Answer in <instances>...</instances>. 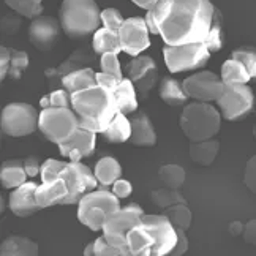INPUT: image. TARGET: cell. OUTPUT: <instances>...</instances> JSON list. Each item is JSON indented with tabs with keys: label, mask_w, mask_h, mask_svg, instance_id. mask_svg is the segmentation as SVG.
<instances>
[{
	"label": "cell",
	"mask_w": 256,
	"mask_h": 256,
	"mask_svg": "<svg viewBox=\"0 0 256 256\" xmlns=\"http://www.w3.org/2000/svg\"><path fill=\"white\" fill-rule=\"evenodd\" d=\"M188 250V239H186V234L184 230L177 228V242L174 245V248L171 250V256H182L185 252Z\"/></svg>",
	"instance_id": "50"
},
{
	"label": "cell",
	"mask_w": 256,
	"mask_h": 256,
	"mask_svg": "<svg viewBox=\"0 0 256 256\" xmlns=\"http://www.w3.org/2000/svg\"><path fill=\"white\" fill-rule=\"evenodd\" d=\"M78 128H80V119L73 108H46L40 112L38 130L48 141L57 146L65 142Z\"/></svg>",
	"instance_id": "6"
},
{
	"label": "cell",
	"mask_w": 256,
	"mask_h": 256,
	"mask_svg": "<svg viewBox=\"0 0 256 256\" xmlns=\"http://www.w3.org/2000/svg\"><path fill=\"white\" fill-rule=\"evenodd\" d=\"M141 223L149 230L154 239L152 256H164L170 254L177 242V230L171 224L163 214L160 215H146L142 216Z\"/></svg>",
	"instance_id": "13"
},
{
	"label": "cell",
	"mask_w": 256,
	"mask_h": 256,
	"mask_svg": "<svg viewBox=\"0 0 256 256\" xmlns=\"http://www.w3.org/2000/svg\"><path fill=\"white\" fill-rule=\"evenodd\" d=\"M96 133L80 126L78 130L62 144H58V152L62 156H66L70 162H81L95 152Z\"/></svg>",
	"instance_id": "17"
},
{
	"label": "cell",
	"mask_w": 256,
	"mask_h": 256,
	"mask_svg": "<svg viewBox=\"0 0 256 256\" xmlns=\"http://www.w3.org/2000/svg\"><path fill=\"white\" fill-rule=\"evenodd\" d=\"M244 228H245V224H242L240 222H232V223H230V232L232 236L244 234Z\"/></svg>",
	"instance_id": "54"
},
{
	"label": "cell",
	"mask_w": 256,
	"mask_h": 256,
	"mask_svg": "<svg viewBox=\"0 0 256 256\" xmlns=\"http://www.w3.org/2000/svg\"><path fill=\"white\" fill-rule=\"evenodd\" d=\"M163 215L171 222L174 228H180L184 231L190 230L192 222H193V215L192 210L188 209L186 204H174L171 208L163 209Z\"/></svg>",
	"instance_id": "33"
},
{
	"label": "cell",
	"mask_w": 256,
	"mask_h": 256,
	"mask_svg": "<svg viewBox=\"0 0 256 256\" xmlns=\"http://www.w3.org/2000/svg\"><path fill=\"white\" fill-rule=\"evenodd\" d=\"M144 216V210L140 208L138 204L132 202L126 204L119 210L112 212L110 216L106 218L103 224V236L106 240L116 245V247L124 248L130 254L128 250V242H126V236L130 232L136 224H140Z\"/></svg>",
	"instance_id": "7"
},
{
	"label": "cell",
	"mask_w": 256,
	"mask_h": 256,
	"mask_svg": "<svg viewBox=\"0 0 256 256\" xmlns=\"http://www.w3.org/2000/svg\"><path fill=\"white\" fill-rule=\"evenodd\" d=\"M244 182L248 186V190L256 194V155L248 160L244 172Z\"/></svg>",
	"instance_id": "46"
},
{
	"label": "cell",
	"mask_w": 256,
	"mask_h": 256,
	"mask_svg": "<svg viewBox=\"0 0 256 256\" xmlns=\"http://www.w3.org/2000/svg\"><path fill=\"white\" fill-rule=\"evenodd\" d=\"M128 250L132 256H152L154 239L142 223L136 224L134 228L126 236Z\"/></svg>",
	"instance_id": "22"
},
{
	"label": "cell",
	"mask_w": 256,
	"mask_h": 256,
	"mask_svg": "<svg viewBox=\"0 0 256 256\" xmlns=\"http://www.w3.org/2000/svg\"><path fill=\"white\" fill-rule=\"evenodd\" d=\"M5 4L22 18L35 19L43 13V0H5Z\"/></svg>",
	"instance_id": "34"
},
{
	"label": "cell",
	"mask_w": 256,
	"mask_h": 256,
	"mask_svg": "<svg viewBox=\"0 0 256 256\" xmlns=\"http://www.w3.org/2000/svg\"><path fill=\"white\" fill-rule=\"evenodd\" d=\"M134 5H138L140 8H144V10H150L152 6H155L156 4L160 2V0H132Z\"/></svg>",
	"instance_id": "53"
},
{
	"label": "cell",
	"mask_w": 256,
	"mask_h": 256,
	"mask_svg": "<svg viewBox=\"0 0 256 256\" xmlns=\"http://www.w3.org/2000/svg\"><path fill=\"white\" fill-rule=\"evenodd\" d=\"M119 111L124 114H133L138 110V92L130 78H124L114 90Z\"/></svg>",
	"instance_id": "30"
},
{
	"label": "cell",
	"mask_w": 256,
	"mask_h": 256,
	"mask_svg": "<svg viewBox=\"0 0 256 256\" xmlns=\"http://www.w3.org/2000/svg\"><path fill=\"white\" fill-rule=\"evenodd\" d=\"M40 106L42 110H46V108H51V102H49V95H44L40 100Z\"/></svg>",
	"instance_id": "56"
},
{
	"label": "cell",
	"mask_w": 256,
	"mask_h": 256,
	"mask_svg": "<svg viewBox=\"0 0 256 256\" xmlns=\"http://www.w3.org/2000/svg\"><path fill=\"white\" fill-rule=\"evenodd\" d=\"M210 0H160L147 10L144 21L149 32L160 35L164 44L202 43L214 21Z\"/></svg>",
	"instance_id": "1"
},
{
	"label": "cell",
	"mask_w": 256,
	"mask_h": 256,
	"mask_svg": "<svg viewBox=\"0 0 256 256\" xmlns=\"http://www.w3.org/2000/svg\"><path fill=\"white\" fill-rule=\"evenodd\" d=\"M72 108L78 114L80 126L94 133H103L120 112L114 92L100 86L72 94Z\"/></svg>",
	"instance_id": "2"
},
{
	"label": "cell",
	"mask_w": 256,
	"mask_h": 256,
	"mask_svg": "<svg viewBox=\"0 0 256 256\" xmlns=\"http://www.w3.org/2000/svg\"><path fill=\"white\" fill-rule=\"evenodd\" d=\"M28 56L24 51H14L12 49V64H10V76L14 78V80H19L22 76V73L27 70L28 66Z\"/></svg>",
	"instance_id": "41"
},
{
	"label": "cell",
	"mask_w": 256,
	"mask_h": 256,
	"mask_svg": "<svg viewBox=\"0 0 256 256\" xmlns=\"http://www.w3.org/2000/svg\"><path fill=\"white\" fill-rule=\"evenodd\" d=\"M160 96L168 106H185L188 102V95L185 94L182 82H179L176 78H163L160 82Z\"/></svg>",
	"instance_id": "29"
},
{
	"label": "cell",
	"mask_w": 256,
	"mask_h": 256,
	"mask_svg": "<svg viewBox=\"0 0 256 256\" xmlns=\"http://www.w3.org/2000/svg\"><path fill=\"white\" fill-rule=\"evenodd\" d=\"M253 134H254V136H256V126H254V128H253Z\"/></svg>",
	"instance_id": "57"
},
{
	"label": "cell",
	"mask_w": 256,
	"mask_h": 256,
	"mask_svg": "<svg viewBox=\"0 0 256 256\" xmlns=\"http://www.w3.org/2000/svg\"><path fill=\"white\" fill-rule=\"evenodd\" d=\"M133 192V185L125 180V179H117L114 184H112V193L117 196L119 200H125L128 196L132 194Z\"/></svg>",
	"instance_id": "49"
},
{
	"label": "cell",
	"mask_w": 256,
	"mask_h": 256,
	"mask_svg": "<svg viewBox=\"0 0 256 256\" xmlns=\"http://www.w3.org/2000/svg\"><path fill=\"white\" fill-rule=\"evenodd\" d=\"M49 102L51 108H72V94L64 87L56 88L49 94Z\"/></svg>",
	"instance_id": "44"
},
{
	"label": "cell",
	"mask_w": 256,
	"mask_h": 256,
	"mask_svg": "<svg viewBox=\"0 0 256 256\" xmlns=\"http://www.w3.org/2000/svg\"><path fill=\"white\" fill-rule=\"evenodd\" d=\"M125 19L122 18V13L117 8H104L102 12V26L110 28V30L119 32Z\"/></svg>",
	"instance_id": "42"
},
{
	"label": "cell",
	"mask_w": 256,
	"mask_h": 256,
	"mask_svg": "<svg viewBox=\"0 0 256 256\" xmlns=\"http://www.w3.org/2000/svg\"><path fill=\"white\" fill-rule=\"evenodd\" d=\"M216 103L223 119L238 122L254 110V92L247 84H224L223 94Z\"/></svg>",
	"instance_id": "10"
},
{
	"label": "cell",
	"mask_w": 256,
	"mask_h": 256,
	"mask_svg": "<svg viewBox=\"0 0 256 256\" xmlns=\"http://www.w3.org/2000/svg\"><path fill=\"white\" fill-rule=\"evenodd\" d=\"M10 64H12V49L2 46L0 48V81H4L8 76Z\"/></svg>",
	"instance_id": "48"
},
{
	"label": "cell",
	"mask_w": 256,
	"mask_h": 256,
	"mask_svg": "<svg viewBox=\"0 0 256 256\" xmlns=\"http://www.w3.org/2000/svg\"><path fill=\"white\" fill-rule=\"evenodd\" d=\"M184 90L194 102H216L223 94L224 84L220 76L212 72H200L182 81Z\"/></svg>",
	"instance_id": "12"
},
{
	"label": "cell",
	"mask_w": 256,
	"mask_h": 256,
	"mask_svg": "<svg viewBox=\"0 0 256 256\" xmlns=\"http://www.w3.org/2000/svg\"><path fill=\"white\" fill-rule=\"evenodd\" d=\"M2 256H36L38 244L22 236H10L0 245Z\"/></svg>",
	"instance_id": "25"
},
{
	"label": "cell",
	"mask_w": 256,
	"mask_h": 256,
	"mask_svg": "<svg viewBox=\"0 0 256 256\" xmlns=\"http://www.w3.org/2000/svg\"><path fill=\"white\" fill-rule=\"evenodd\" d=\"M36 188L38 185L28 180L10 193V210L16 216H30L35 212L42 210L40 204L36 202Z\"/></svg>",
	"instance_id": "19"
},
{
	"label": "cell",
	"mask_w": 256,
	"mask_h": 256,
	"mask_svg": "<svg viewBox=\"0 0 256 256\" xmlns=\"http://www.w3.org/2000/svg\"><path fill=\"white\" fill-rule=\"evenodd\" d=\"M21 26H22L21 18L16 14H5L2 18V21H0V28H2V32L6 35L16 34L19 28H21Z\"/></svg>",
	"instance_id": "45"
},
{
	"label": "cell",
	"mask_w": 256,
	"mask_h": 256,
	"mask_svg": "<svg viewBox=\"0 0 256 256\" xmlns=\"http://www.w3.org/2000/svg\"><path fill=\"white\" fill-rule=\"evenodd\" d=\"M104 140L111 144H122L125 141H130L132 138V122L124 112H117L110 126L102 133Z\"/></svg>",
	"instance_id": "28"
},
{
	"label": "cell",
	"mask_w": 256,
	"mask_h": 256,
	"mask_svg": "<svg viewBox=\"0 0 256 256\" xmlns=\"http://www.w3.org/2000/svg\"><path fill=\"white\" fill-rule=\"evenodd\" d=\"M149 28L142 18H128L119 28L122 51L133 57L142 54L150 46Z\"/></svg>",
	"instance_id": "14"
},
{
	"label": "cell",
	"mask_w": 256,
	"mask_h": 256,
	"mask_svg": "<svg viewBox=\"0 0 256 256\" xmlns=\"http://www.w3.org/2000/svg\"><path fill=\"white\" fill-rule=\"evenodd\" d=\"M84 254H86V256H92V254H95V242H90V244H87V245H86Z\"/></svg>",
	"instance_id": "55"
},
{
	"label": "cell",
	"mask_w": 256,
	"mask_h": 256,
	"mask_svg": "<svg viewBox=\"0 0 256 256\" xmlns=\"http://www.w3.org/2000/svg\"><path fill=\"white\" fill-rule=\"evenodd\" d=\"M163 58L171 73L193 72L209 62L210 51L204 43H186L179 46L164 44Z\"/></svg>",
	"instance_id": "8"
},
{
	"label": "cell",
	"mask_w": 256,
	"mask_h": 256,
	"mask_svg": "<svg viewBox=\"0 0 256 256\" xmlns=\"http://www.w3.org/2000/svg\"><path fill=\"white\" fill-rule=\"evenodd\" d=\"M92 48L95 54H104V52H122L119 32L110 30L106 27H100L92 36Z\"/></svg>",
	"instance_id": "31"
},
{
	"label": "cell",
	"mask_w": 256,
	"mask_h": 256,
	"mask_svg": "<svg viewBox=\"0 0 256 256\" xmlns=\"http://www.w3.org/2000/svg\"><path fill=\"white\" fill-rule=\"evenodd\" d=\"M68 162H60V160H54V158H48L46 162L42 163V182H52L56 179H60V176L65 170Z\"/></svg>",
	"instance_id": "39"
},
{
	"label": "cell",
	"mask_w": 256,
	"mask_h": 256,
	"mask_svg": "<svg viewBox=\"0 0 256 256\" xmlns=\"http://www.w3.org/2000/svg\"><path fill=\"white\" fill-rule=\"evenodd\" d=\"M60 177L68 188L66 196L60 202L64 206L78 204L84 194L98 188V185H100L95 177V172H92V170L81 162H68Z\"/></svg>",
	"instance_id": "11"
},
{
	"label": "cell",
	"mask_w": 256,
	"mask_h": 256,
	"mask_svg": "<svg viewBox=\"0 0 256 256\" xmlns=\"http://www.w3.org/2000/svg\"><path fill=\"white\" fill-rule=\"evenodd\" d=\"M94 172L98 184H100V188H108L122 177V166L112 156H103L96 162Z\"/></svg>",
	"instance_id": "24"
},
{
	"label": "cell",
	"mask_w": 256,
	"mask_h": 256,
	"mask_svg": "<svg viewBox=\"0 0 256 256\" xmlns=\"http://www.w3.org/2000/svg\"><path fill=\"white\" fill-rule=\"evenodd\" d=\"M96 86V73L92 66H84L80 70L68 73L62 80V87L70 94H76Z\"/></svg>",
	"instance_id": "23"
},
{
	"label": "cell",
	"mask_w": 256,
	"mask_h": 256,
	"mask_svg": "<svg viewBox=\"0 0 256 256\" xmlns=\"http://www.w3.org/2000/svg\"><path fill=\"white\" fill-rule=\"evenodd\" d=\"M24 162V168H26V172L28 177H36L42 171V164L40 162L36 160V156H27Z\"/></svg>",
	"instance_id": "51"
},
{
	"label": "cell",
	"mask_w": 256,
	"mask_h": 256,
	"mask_svg": "<svg viewBox=\"0 0 256 256\" xmlns=\"http://www.w3.org/2000/svg\"><path fill=\"white\" fill-rule=\"evenodd\" d=\"M120 81L122 80H119V78H116V76H112L110 73H104V72L96 73V86L104 87V88H108V90L114 92Z\"/></svg>",
	"instance_id": "47"
},
{
	"label": "cell",
	"mask_w": 256,
	"mask_h": 256,
	"mask_svg": "<svg viewBox=\"0 0 256 256\" xmlns=\"http://www.w3.org/2000/svg\"><path fill=\"white\" fill-rule=\"evenodd\" d=\"M184 134L190 142L212 140L218 134L222 125V114L209 103L194 102L184 106L179 119Z\"/></svg>",
	"instance_id": "4"
},
{
	"label": "cell",
	"mask_w": 256,
	"mask_h": 256,
	"mask_svg": "<svg viewBox=\"0 0 256 256\" xmlns=\"http://www.w3.org/2000/svg\"><path fill=\"white\" fill-rule=\"evenodd\" d=\"M231 57L242 62L244 66L247 68L252 80H256V48H252V46L238 48L236 51H232Z\"/></svg>",
	"instance_id": "38"
},
{
	"label": "cell",
	"mask_w": 256,
	"mask_h": 256,
	"mask_svg": "<svg viewBox=\"0 0 256 256\" xmlns=\"http://www.w3.org/2000/svg\"><path fill=\"white\" fill-rule=\"evenodd\" d=\"M95 256H128V252L110 244L104 236H102L95 240Z\"/></svg>",
	"instance_id": "43"
},
{
	"label": "cell",
	"mask_w": 256,
	"mask_h": 256,
	"mask_svg": "<svg viewBox=\"0 0 256 256\" xmlns=\"http://www.w3.org/2000/svg\"><path fill=\"white\" fill-rule=\"evenodd\" d=\"M100 68L102 72L110 73L119 80H124L122 74V68H120V62H119V54L117 52H104L100 56Z\"/></svg>",
	"instance_id": "40"
},
{
	"label": "cell",
	"mask_w": 256,
	"mask_h": 256,
	"mask_svg": "<svg viewBox=\"0 0 256 256\" xmlns=\"http://www.w3.org/2000/svg\"><path fill=\"white\" fill-rule=\"evenodd\" d=\"M158 177L168 188H180L185 182V170L179 164H163L158 170Z\"/></svg>",
	"instance_id": "35"
},
{
	"label": "cell",
	"mask_w": 256,
	"mask_h": 256,
	"mask_svg": "<svg viewBox=\"0 0 256 256\" xmlns=\"http://www.w3.org/2000/svg\"><path fill=\"white\" fill-rule=\"evenodd\" d=\"M27 172L22 160H6L0 168V182L8 190L18 188L19 185L27 182Z\"/></svg>",
	"instance_id": "27"
},
{
	"label": "cell",
	"mask_w": 256,
	"mask_h": 256,
	"mask_svg": "<svg viewBox=\"0 0 256 256\" xmlns=\"http://www.w3.org/2000/svg\"><path fill=\"white\" fill-rule=\"evenodd\" d=\"M68 193V188L64 179H56L52 182H42L36 188V202L40 204L42 209L51 208V206L60 204Z\"/></svg>",
	"instance_id": "21"
},
{
	"label": "cell",
	"mask_w": 256,
	"mask_h": 256,
	"mask_svg": "<svg viewBox=\"0 0 256 256\" xmlns=\"http://www.w3.org/2000/svg\"><path fill=\"white\" fill-rule=\"evenodd\" d=\"M60 21H57L52 16H38L32 24L28 26V40L30 43L43 52L51 51L58 40L60 34Z\"/></svg>",
	"instance_id": "16"
},
{
	"label": "cell",
	"mask_w": 256,
	"mask_h": 256,
	"mask_svg": "<svg viewBox=\"0 0 256 256\" xmlns=\"http://www.w3.org/2000/svg\"><path fill=\"white\" fill-rule=\"evenodd\" d=\"M150 198H152L154 204L158 206L160 209L171 208L174 204H186V200L177 192V188H168V186L152 192Z\"/></svg>",
	"instance_id": "36"
},
{
	"label": "cell",
	"mask_w": 256,
	"mask_h": 256,
	"mask_svg": "<svg viewBox=\"0 0 256 256\" xmlns=\"http://www.w3.org/2000/svg\"><path fill=\"white\" fill-rule=\"evenodd\" d=\"M244 239L247 244L256 247V220H250L244 228Z\"/></svg>",
	"instance_id": "52"
},
{
	"label": "cell",
	"mask_w": 256,
	"mask_h": 256,
	"mask_svg": "<svg viewBox=\"0 0 256 256\" xmlns=\"http://www.w3.org/2000/svg\"><path fill=\"white\" fill-rule=\"evenodd\" d=\"M206 44V48L209 49L210 52L220 51L223 48V28H222V16L220 12L215 8V14H214V21L210 26V30L206 36V40L202 42Z\"/></svg>",
	"instance_id": "37"
},
{
	"label": "cell",
	"mask_w": 256,
	"mask_h": 256,
	"mask_svg": "<svg viewBox=\"0 0 256 256\" xmlns=\"http://www.w3.org/2000/svg\"><path fill=\"white\" fill-rule=\"evenodd\" d=\"M190 152V158L200 166H210L216 155L220 152V142L216 140H206V141H196L190 142L188 147Z\"/></svg>",
	"instance_id": "26"
},
{
	"label": "cell",
	"mask_w": 256,
	"mask_h": 256,
	"mask_svg": "<svg viewBox=\"0 0 256 256\" xmlns=\"http://www.w3.org/2000/svg\"><path fill=\"white\" fill-rule=\"evenodd\" d=\"M62 30L73 40L95 34L102 26V12L95 0H64L58 12Z\"/></svg>",
	"instance_id": "3"
},
{
	"label": "cell",
	"mask_w": 256,
	"mask_h": 256,
	"mask_svg": "<svg viewBox=\"0 0 256 256\" xmlns=\"http://www.w3.org/2000/svg\"><path fill=\"white\" fill-rule=\"evenodd\" d=\"M94 57L88 54L87 49L81 48V49H76L73 51V54L64 60L58 66L54 68H46L44 76L48 80V86L51 90H56V88H60L62 87V80L74 70H80V68L88 66V64H92Z\"/></svg>",
	"instance_id": "18"
},
{
	"label": "cell",
	"mask_w": 256,
	"mask_h": 256,
	"mask_svg": "<svg viewBox=\"0 0 256 256\" xmlns=\"http://www.w3.org/2000/svg\"><path fill=\"white\" fill-rule=\"evenodd\" d=\"M128 78L136 87V92L140 96L147 98L158 81V68L149 56H136L126 66Z\"/></svg>",
	"instance_id": "15"
},
{
	"label": "cell",
	"mask_w": 256,
	"mask_h": 256,
	"mask_svg": "<svg viewBox=\"0 0 256 256\" xmlns=\"http://www.w3.org/2000/svg\"><path fill=\"white\" fill-rule=\"evenodd\" d=\"M220 78H222L223 84H247L252 80L247 68L244 66V64L232 57L228 58V60L222 65Z\"/></svg>",
	"instance_id": "32"
},
{
	"label": "cell",
	"mask_w": 256,
	"mask_h": 256,
	"mask_svg": "<svg viewBox=\"0 0 256 256\" xmlns=\"http://www.w3.org/2000/svg\"><path fill=\"white\" fill-rule=\"evenodd\" d=\"M132 138L130 142L138 147H152L156 144L155 128L149 119V116L140 112L132 117Z\"/></svg>",
	"instance_id": "20"
},
{
	"label": "cell",
	"mask_w": 256,
	"mask_h": 256,
	"mask_svg": "<svg viewBox=\"0 0 256 256\" xmlns=\"http://www.w3.org/2000/svg\"><path fill=\"white\" fill-rule=\"evenodd\" d=\"M120 209L119 198L112 190L95 188L78 202V220L92 231H102L106 218Z\"/></svg>",
	"instance_id": "5"
},
{
	"label": "cell",
	"mask_w": 256,
	"mask_h": 256,
	"mask_svg": "<svg viewBox=\"0 0 256 256\" xmlns=\"http://www.w3.org/2000/svg\"><path fill=\"white\" fill-rule=\"evenodd\" d=\"M40 112L28 103H10L2 110L0 126L6 136L22 138L38 130Z\"/></svg>",
	"instance_id": "9"
}]
</instances>
